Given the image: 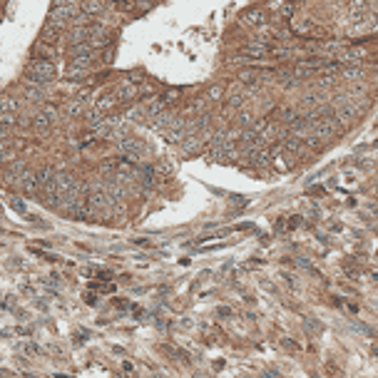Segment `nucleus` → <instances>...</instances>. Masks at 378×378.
Returning a JSON list of instances; mask_svg holds the SVG:
<instances>
[{"label": "nucleus", "instance_id": "f257e3e1", "mask_svg": "<svg viewBox=\"0 0 378 378\" xmlns=\"http://www.w3.org/2000/svg\"><path fill=\"white\" fill-rule=\"evenodd\" d=\"M28 77L35 82V85H45V82H53L55 80V65L50 60H30L28 63Z\"/></svg>", "mask_w": 378, "mask_h": 378}, {"label": "nucleus", "instance_id": "f03ea898", "mask_svg": "<svg viewBox=\"0 0 378 378\" xmlns=\"http://www.w3.org/2000/svg\"><path fill=\"white\" fill-rule=\"evenodd\" d=\"M58 58V50H55V45H48V43H43V40H38L35 45H33V60H55Z\"/></svg>", "mask_w": 378, "mask_h": 378}, {"label": "nucleus", "instance_id": "7ed1b4c3", "mask_svg": "<svg viewBox=\"0 0 378 378\" xmlns=\"http://www.w3.org/2000/svg\"><path fill=\"white\" fill-rule=\"evenodd\" d=\"M68 58H85V60H95L97 53L90 43H80V45H70V55Z\"/></svg>", "mask_w": 378, "mask_h": 378}, {"label": "nucleus", "instance_id": "20e7f679", "mask_svg": "<svg viewBox=\"0 0 378 378\" xmlns=\"http://www.w3.org/2000/svg\"><path fill=\"white\" fill-rule=\"evenodd\" d=\"M90 33H92V25H90V28H70V30H68V45L87 43V40H90Z\"/></svg>", "mask_w": 378, "mask_h": 378}, {"label": "nucleus", "instance_id": "39448f33", "mask_svg": "<svg viewBox=\"0 0 378 378\" xmlns=\"http://www.w3.org/2000/svg\"><path fill=\"white\" fill-rule=\"evenodd\" d=\"M80 10L87 15H102L105 13V0H80Z\"/></svg>", "mask_w": 378, "mask_h": 378}, {"label": "nucleus", "instance_id": "423d86ee", "mask_svg": "<svg viewBox=\"0 0 378 378\" xmlns=\"http://www.w3.org/2000/svg\"><path fill=\"white\" fill-rule=\"evenodd\" d=\"M58 38H60V30H58L55 25H50V23H48V25L43 28V33H40V40H43V43H48V45H55V43H58Z\"/></svg>", "mask_w": 378, "mask_h": 378}, {"label": "nucleus", "instance_id": "0eeeda50", "mask_svg": "<svg viewBox=\"0 0 378 378\" xmlns=\"http://www.w3.org/2000/svg\"><path fill=\"white\" fill-rule=\"evenodd\" d=\"M115 105H117V97H115V95H102V97L97 100L95 110H97V112H107V110H112Z\"/></svg>", "mask_w": 378, "mask_h": 378}, {"label": "nucleus", "instance_id": "6e6552de", "mask_svg": "<svg viewBox=\"0 0 378 378\" xmlns=\"http://www.w3.org/2000/svg\"><path fill=\"white\" fill-rule=\"evenodd\" d=\"M115 97H117V100H130V97H135V87L127 85V82H122V85L115 90Z\"/></svg>", "mask_w": 378, "mask_h": 378}, {"label": "nucleus", "instance_id": "1a4fd4ad", "mask_svg": "<svg viewBox=\"0 0 378 378\" xmlns=\"http://www.w3.org/2000/svg\"><path fill=\"white\" fill-rule=\"evenodd\" d=\"M95 294H115V284H100V281H90V286Z\"/></svg>", "mask_w": 378, "mask_h": 378}, {"label": "nucleus", "instance_id": "9d476101", "mask_svg": "<svg viewBox=\"0 0 378 378\" xmlns=\"http://www.w3.org/2000/svg\"><path fill=\"white\" fill-rule=\"evenodd\" d=\"M68 77L85 80V77H90V68H73V65H68Z\"/></svg>", "mask_w": 378, "mask_h": 378}, {"label": "nucleus", "instance_id": "9b49d317", "mask_svg": "<svg viewBox=\"0 0 378 378\" xmlns=\"http://www.w3.org/2000/svg\"><path fill=\"white\" fill-rule=\"evenodd\" d=\"M162 351H164L167 356L177 358V361H189V356H187V353H182V351H179V348H174V346H162Z\"/></svg>", "mask_w": 378, "mask_h": 378}, {"label": "nucleus", "instance_id": "f8f14e48", "mask_svg": "<svg viewBox=\"0 0 378 378\" xmlns=\"http://www.w3.org/2000/svg\"><path fill=\"white\" fill-rule=\"evenodd\" d=\"M18 105H15V100L13 97H0V112H13Z\"/></svg>", "mask_w": 378, "mask_h": 378}, {"label": "nucleus", "instance_id": "ddd939ff", "mask_svg": "<svg viewBox=\"0 0 378 378\" xmlns=\"http://www.w3.org/2000/svg\"><path fill=\"white\" fill-rule=\"evenodd\" d=\"M25 95H28L30 100H43V92H40V87H38V85L28 87V90H25Z\"/></svg>", "mask_w": 378, "mask_h": 378}, {"label": "nucleus", "instance_id": "4468645a", "mask_svg": "<svg viewBox=\"0 0 378 378\" xmlns=\"http://www.w3.org/2000/svg\"><path fill=\"white\" fill-rule=\"evenodd\" d=\"M80 0H53V8H60V5H77Z\"/></svg>", "mask_w": 378, "mask_h": 378}, {"label": "nucleus", "instance_id": "2eb2a0df", "mask_svg": "<svg viewBox=\"0 0 378 378\" xmlns=\"http://www.w3.org/2000/svg\"><path fill=\"white\" fill-rule=\"evenodd\" d=\"M85 301L90 303V306H92V303H97V294H95V291H87V294H85Z\"/></svg>", "mask_w": 378, "mask_h": 378}, {"label": "nucleus", "instance_id": "dca6fc26", "mask_svg": "<svg viewBox=\"0 0 378 378\" xmlns=\"http://www.w3.org/2000/svg\"><path fill=\"white\" fill-rule=\"evenodd\" d=\"M284 348H289V351H299V346H296L294 341H289V338L284 341Z\"/></svg>", "mask_w": 378, "mask_h": 378}, {"label": "nucleus", "instance_id": "f3484780", "mask_svg": "<svg viewBox=\"0 0 378 378\" xmlns=\"http://www.w3.org/2000/svg\"><path fill=\"white\" fill-rule=\"evenodd\" d=\"M115 3H122V0H115Z\"/></svg>", "mask_w": 378, "mask_h": 378}]
</instances>
